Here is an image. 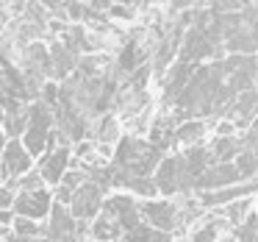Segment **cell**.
Returning a JSON list of instances; mask_svg holds the SVG:
<instances>
[{
  "mask_svg": "<svg viewBox=\"0 0 258 242\" xmlns=\"http://www.w3.org/2000/svg\"><path fill=\"white\" fill-rule=\"evenodd\" d=\"M203 136H206V123L203 120H180L175 123L172 131V145H183V148H195L203 145Z\"/></svg>",
  "mask_w": 258,
  "mask_h": 242,
  "instance_id": "10",
  "label": "cell"
},
{
  "mask_svg": "<svg viewBox=\"0 0 258 242\" xmlns=\"http://www.w3.org/2000/svg\"><path fill=\"white\" fill-rule=\"evenodd\" d=\"M241 151H244V145H241V139H236V136H217L214 145H208V153H211V162L214 164L233 162Z\"/></svg>",
  "mask_w": 258,
  "mask_h": 242,
  "instance_id": "11",
  "label": "cell"
},
{
  "mask_svg": "<svg viewBox=\"0 0 258 242\" xmlns=\"http://www.w3.org/2000/svg\"><path fill=\"white\" fill-rule=\"evenodd\" d=\"M219 236H222V231H219L217 225H211V223H200L195 231H191L189 242H219Z\"/></svg>",
  "mask_w": 258,
  "mask_h": 242,
  "instance_id": "19",
  "label": "cell"
},
{
  "mask_svg": "<svg viewBox=\"0 0 258 242\" xmlns=\"http://www.w3.org/2000/svg\"><path fill=\"white\" fill-rule=\"evenodd\" d=\"M100 214H106L108 220L119 225V231H131L142 223L139 217V201L128 192H114V195H106L103 198V206H100Z\"/></svg>",
  "mask_w": 258,
  "mask_h": 242,
  "instance_id": "4",
  "label": "cell"
},
{
  "mask_svg": "<svg viewBox=\"0 0 258 242\" xmlns=\"http://www.w3.org/2000/svg\"><path fill=\"white\" fill-rule=\"evenodd\" d=\"M28 170H34V159L23 148L20 139H6L3 153H0V181L3 184H14L20 175H25Z\"/></svg>",
  "mask_w": 258,
  "mask_h": 242,
  "instance_id": "6",
  "label": "cell"
},
{
  "mask_svg": "<svg viewBox=\"0 0 258 242\" xmlns=\"http://www.w3.org/2000/svg\"><path fill=\"white\" fill-rule=\"evenodd\" d=\"M164 159L161 151L150 145L147 139H136V136H125L117 145V156H114V167L122 170L125 175H142L150 178L156 164Z\"/></svg>",
  "mask_w": 258,
  "mask_h": 242,
  "instance_id": "1",
  "label": "cell"
},
{
  "mask_svg": "<svg viewBox=\"0 0 258 242\" xmlns=\"http://www.w3.org/2000/svg\"><path fill=\"white\" fill-rule=\"evenodd\" d=\"M50 206H53V192L45 186V189H36V192H17L12 203V212L17 217H28V220L42 223L50 214Z\"/></svg>",
  "mask_w": 258,
  "mask_h": 242,
  "instance_id": "7",
  "label": "cell"
},
{
  "mask_svg": "<svg viewBox=\"0 0 258 242\" xmlns=\"http://www.w3.org/2000/svg\"><path fill=\"white\" fill-rule=\"evenodd\" d=\"M3 242H47L45 236H14V234H9Z\"/></svg>",
  "mask_w": 258,
  "mask_h": 242,
  "instance_id": "23",
  "label": "cell"
},
{
  "mask_svg": "<svg viewBox=\"0 0 258 242\" xmlns=\"http://www.w3.org/2000/svg\"><path fill=\"white\" fill-rule=\"evenodd\" d=\"M139 217L145 225H150V228L156 231H164V234H172L178 228H183V223H180V209L175 206L172 201H167V198H153V201H139Z\"/></svg>",
  "mask_w": 258,
  "mask_h": 242,
  "instance_id": "3",
  "label": "cell"
},
{
  "mask_svg": "<svg viewBox=\"0 0 258 242\" xmlns=\"http://www.w3.org/2000/svg\"><path fill=\"white\" fill-rule=\"evenodd\" d=\"M89 234L95 236L97 242H117L119 236H122V231H119V225L114 223V220H108L106 214H97L89 223Z\"/></svg>",
  "mask_w": 258,
  "mask_h": 242,
  "instance_id": "13",
  "label": "cell"
},
{
  "mask_svg": "<svg viewBox=\"0 0 258 242\" xmlns=\"http://www.w3.org/2000/svg\"><path fill=\"white\" fill-rule=\"evenodd\" d=\"M103 198H106V192H103V189H100V186H97L92 178H86L84 184H81V189L73 195L70 206H67L70 217L78 220V223H86V225H89L92 220H95L97 214H100Z\"/></svg>",
  "mask_w": 258,
  "mask_h": 242,
  "instance_id": "5",
  "label": "cell"
},
{
  "mask_svg": "<svg viewBox=\"0 0 258 242\" xmlns=\"http://www.w3.org/2000/svg\"><path fill=\"white\" fill-rule=\"evenodd\" d=\"M117 242H172V234H164V231H156L150 225L139 223L136 228L122 231V236Z\"/></svg>",
  "mask_w": 258,
  "mask_h": 242,
  "instance_id": "12",
  "label": "cell"
},
{
  "mask_svg": "<svg viewBox=\"0 0 258 242\" xmlns=\"http://www.w3.org/2000/svg\"><path fill=\"white\" fill-rule=\"evenodd\" d=\"M153 184H156V192H161V198H172L178 192H183V178H180V164L178 156H164L161 162L153 170Z\"/></svg>",
  "mask_w": 258,
  "mask_h": 242,
  "instance_id": "8",
  "label": "cell"
},
{
  "mask_svg": "<svg viewBox=\"0 0 258 242\" xmlns=\"http://www.w3.org/2000/svg\"><path fill=\"white\" fill-rule=\"evenodd\" d=\"M9 186H14V192H36V189H45V181H42V175L36 173V170H28V173L20 175V178Z\"/></svg>",
  "mask_w": 258,
  "mask_h": 242,
  "instance_id": "18",
  "label": "cell"
},
{
  "mask_svg": "<svg viewBox=\"0 0 258 242\" xmlns=\"http://www.w3.org/2000/svg\"><path fill=\"white\" fill-rule=\"evenodd\" d=\"M70 159H73V153H70V148H56V151H45L39 156V167H36V173L42 175V181H45L47 189H56L58 181H61V175L70 170Z\"/></svg>",
  "mask_w": 258,
  "mask_h": 242,
  "instance_id": "9",
  "label": "cell"
},
{
  "mask_svg": "<svg viewBox=\"0 0 258 242\" xmlns=\"http://www.w3.org/2000/svg\"><path fill=\"white\" fill-rule=\"evenodd\" d=\"M108 17H114V20H125V23H131V20L136 17V12H134V6H122V3H111V6H108Z\"/></svg>",
  "mask_w": 258,
  "mask_h": 242,
  "instance_id": "20",
  "label": "cell"
},
{
  "mask_svg": "<svg viewBox=\"0 0 258 242\" xmlns=\"http://www.w3.org/2000/svg\"><path fill=\"white\" fill-rule=\"evenodd\" d=\"M250 212H252V201H250V198H239V201H233V203H228V206L219 209L222 220L230 225V228H236L239 223H244Z\"/></svg>",
  "mask_w": 258,
  "mask_h": 242,
  "instance_id": "14",
  "label": "cell"
},
{
  "mask_svg": "<svg viewBox=\"0 0 258 242\" xmlns=\"http://www.w3.org/2000/svg\"><path fill=\"white\" fill-rule=\"evenodd\" d=\"M236 134V123L233 120H219L217 123V136H233Z\"/></svg>",
  "mask_w": 258,
  "mask_h": 242,
  "instance_id": "22",
  "label": "cell"
},
{
  "mask_svg": "<svg viewBox=\"0 0 258 242\" xmlns=\"http://www.w3.org/2000/svg\"><path fill=\"white\" fill-rule=\"evenodd\" d=\"M117 134H119L117 117H111V114H103V117L95 123V139H92V142H106V145H111V142L117 139Z\"/></svg>",
  "mask_w": 258,
  "mask_h": 242,
  "instance_id": "15",
  "label": "cell"
},
{
  "mask_svg": "<svg viewBox=\"0 0 258 242\" xmlns=\"http://www.w3.org/2000/svg\"><path fill=\"white\" fill-rule=\"evenodd\" d=\"M12 234H14V236H45V225L36 223V220L17 217V214H14V220H12Z\"/></svg>",
  "mask_w": 258,
  "mask_h": 242,
  "instance_id": "16",
  "label": "cell"
},
{
  "mask_svg": "<svg viewBox=\"0 0 258 242\" xmlns=\"http://www.w3.org/2000/svg\"><path fill=\"white\" fill-rule=\"evenodd\" d=\"M255 214H258V212H255Z\"/></svg>",
  "mask_w": 258,
  "mask_h": 242,
  "instance_id": "24",
  "label": "cell"
},
{
  "mask_svg": "<svg viewBox=\"0 0 258 242\" xmlns=\"http://www.w3.org/2000/svg\"><path fill=\"white\" fill-rule=\"evenodd\" d=\"M228 51L230 53H252V51H258L255 47V42H252V36H250V31H236V34H230L228 36Z\"/></svg>",
  "mask_w": 258,
  "mask_h": 242,
  "instance_id": "17",
  "label": "cell"
},
{
  "mask_svg": "<svg viewBox=\"0 0 258 242\" xmlns=\"http://www.w3.org/2000/svg\"><path fill=\"white\" fill-rule=\"evenodd\" d=\"M14 186H9V184H0V212H6V209H12V203H14Z\"/></svg>",
  "mask_w": 258,
  "mask_h": 242,
  "instance_id": "21",
  "label": "cell"
},
{
  "mask_svg": "<svg viewBox=\"0 0 258 242\" xmlns=\"http://www.w3.org/2000/svg\"><path fill=\"white\" fill-rule=\"evenodd\" d=\"M25 114V131L20 136L23 148L31 153V159L42 156L47 148V139H50V131H53V112L39 101H31L28 106L23 109Z\"/></svg>",
  "mask_w": 258,
  "mask_h": 242,
  "instance_id": "2",
  "label": "cell"
}]
</instances>
